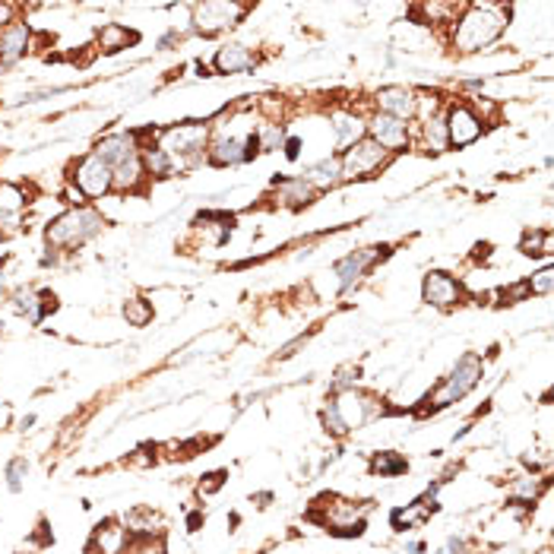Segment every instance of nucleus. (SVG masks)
I'll return each mask as SVG.
<instances>
[{"label":"nucleus","mask_w":554,"mask_h":554,"mask_svg":"<svg viewBox=\"0 0 554 554\" xmlns=\"http://www.w3.org/2000/svg\"><path fill=\"white\" fill-rule=\"evenodd\" d=\"M510 25V6L504 4H469L462 16H456L453 29V48L460 54H472V51L488 48L498 42L501 32Z\"/></svg>","instance_id":"1"},{"label":"nucleus","mask_w":554,"mask_h":554,"mask_svg":"<svg viewBox=\"0 0 554 554\" xmlns=\"http://www.w3.org/2000/svg\"><path fill=\"white\" fill-rule=\"evenodd\" d=\"M481 377H485V364H481V358L472 355V352H466V355L453 364V371L437 384V390L428 393V399H424V403H428L424 405V412H441V409H447V405L466 399L469 393L481 384Z\"/></svg>","instance_id":"2"},{"label":"nucleus","mask_w":554,"mask_h":554,"mask_svg":"<svg viewBox=\"0 0 554 554\" xmlns=\"http://www.w3.org/2000/svg\"><path fill=\"white\" fill-rule=\"evenodd\" d=\"M105 219L99 216L89 206H73V209L61 212L57 219H51L48 228H44V241L51 248H80L92 235H99Z\"/></svg>","instance_id":"3"},{"label":"nucleus","mask_w":554,"mask_h":554,"mask_svg":"<svg viewBox=\"0 0 554 554\" xmlns=\"http://www.w3.org/2000/svg\"><path fill=\"white\" fill-rule=\"evenodd\" d=\"M206 140H209V127L206 121H184V124H175V127H165L159 133V146L169 152L175 162H184V165H197L206 152Z\"/></svg>","instance_id":"4"},{"label":"nucleus","mask_w":554,"mask_h":554,"mask_svg":"<svg viewBox=\"0 0 554 554\" xmlns=\"http://www.w3.org/2000/svg\"><path fill=\"white\" fill-rule=\"evenodd\" d=\"M386 162H390V152L380 150L371 137H362L358 143H352L349 150L339 152V171H343V181H355V178L377 175Z\"/></svg>","instance_id":"5"},{"label":"nucleus","mask_w":554,"mask_h":554,"mask_svg":"<svg viewBox=\"0 0 554 554\" xmlns=\"http://www.w3.org/2000/svg\"><path fill=\"white\" fill-rule=\"evenodd\" d=\"M443 124H447V146H453V150H466L485 137V118H479V112L466 102L450 105V112L443 114Z\"/></svg>","instance_id":"6"},{"label":"nucleus","mask_w":554,"mask_h":554,"mask_svg":"<svg viewBox=\"0 0 554 554\" xmlns=\"http://www.w3.org/2000/svg\"><path fill=\"white\" fill-rule=\"evenodd\" d=\"M330 403H333V409L339 412V418H343L345 431L364 428V424H368L371 418L380 415V403L371 396V393L358 390V386H349V390L333 393Z\"/></svg>","instance_id":"7"},{"label":"nucleus","mask_w":554,"mask_h":554,"mask_svg":"<svg viewBox=\"0 0 554 554\" xmlns=\"http://www.w3.org/2000/svg\"><path fill=\"white\" fill-rule=\"evenodd\" d=\"M244 13H248L244 4H197L193 6V29H197L199 35L212 38V35H219V32L241 23Z\"/></svg>","instance_id":"8"},{"label":"nucleus","mask_w":554,"mask_h":554,"mask_svg":"<svg viewBox=\"0 0 554 554\" xmlns=\"http://www.w3.org/2000/svg\"><path fill=\"white\" fill-rule=\"evenodd\" d=\"M73 181H76V190H80L83 197H105V193L114 187V171L108 169L99 156L89 152V156H83L80 162H76Z\"/></svg>","instance_id":"9"},{"label":"nucleus","mask_w":554,"mask_h":554,"mask_svg":"<svg viewBox=\"0 0 554 554\" xmlns=\"http://www.w3.org/2000/svg\"><path fill=\"white\" fill-rule=\"evenodd\" d=\"M374 105H377V114H386V118H396L405 124L418 114V92L409 86H384L374 95Z\"/></svg>","instance_id":"10"},{"label":"nucleus","mask_w":554,"mask_h":554,"mask_svg":"<svg viewBox=\"0 0 554 554\" xmlns=\"http://www.w3.org/2000/svg\"><path fill=\"white\" fill-rule=\"evenodd\" d=\"M422 301L431 307H441V311H447V307H456L462 301V282L453 279L450 273H441V269H434V273L424 276L422 282Z\"/></svg>","instance_id":"11"},{"label":"nucleus","mask_w":554,"mask_h":554,"mask_svg":"<svg viewBox=\"0 0 554 554\" xmlns=\"http://www.w3.org/2000/svg\"><path fill=\"white\" fill-rule=\"evenodd\" d=\"M364 137H371L374 143H377L380 150L390 152V156L409 150V124H403V121H396V118H386V114H374L371 124L364 127Z\"/></svg>","instance_id":"12"},{"label":"nucleus","mask_w":554,"mask_h":554,"mask_svg":"<svg viewBox=\"0 0 554 554\" xmlns=\"http://www.w3.org/2000/svg\"><path fill=\"white\" fill-rule=\"evenodd\" d=\"M380 250H384V248L352 250V254H345L343 260L333 267V273H336V279H339V292H349L358 279H364V273H368L374 263L380 260Z\"/></svg>","instance_id":"13"},{"label":"nucleus","mask_w":554,"mask_h":554,"mask_svg":"<svg viewBox=\"0 0 554 554\" xmlns=\"http://www.w3.org/2000/svg\"><path fill=\"white\" fill-rule=\"evenodd\" d=\"M92 156H99L102 162L114 171L118 165H124L140 156V143L133 140V133H112V137H102L99 143H95Z\"/></svg>","instance_id":"14"},{"label":"nucleus","mask_w":554,"mask_h":554,"mask_svg":"<svg viewBox=\"0 0 554 554\" xmlns=\"http://www.w3.org/2000/svg\"><path fill=\"white\" fill-rule=\"evenodd\" d=\"M206 162L216 169H235V165L248 162V137H225L219 133L209 146H206Z\"/></svg>","instance_id":"15"},{"label":"nucleus","mask_w":554,"mask_h":554,"mask_svg":"<svg viewBox=\"0 0 554 554\" xmlns=\"http://www.w3.org/2000/svg\"><path fill=\"white\" fill-rule=\"evenodd\" d=\"M32 48V29L23 19H13L6 29H0V61L13 63Z\"/></svg>","instance_id":"16"},{"label":"nucleus","mask_w":554,"mask_h":554,"mask_svg":"<svg viewBox=\"0 0 554 554\" xmlns=\"http://www.w3.org/2000/svg\"><path fill=\"white\" fill-rule=\"evenodd\" d=\"M254 63H257V57L248 44H222V48L216 51V57H212V67H216V73H222V76H235V73H244V70H254Z\"/></svg>","instance_id":"17"},{"label":"nucleus","mask_w":554,"mask_h":554,"mask_svg":"<svg viewBox=\"0 0 554 554\" xmlns=\"http://www.w3.org/2000/svg\"><path fill=\"white\" fill-rule=\"evenodd\" d=\"M25 209V193L19 184H0V228H16Z\"/></svg>","instance_id":"18"},{"label":"nucleus","mask_w":554,"mask_h":554,"mask_svg":"<svg viewBox=\"0 0 554 554\" xmlns=\"http://www.w3.org/2000/svg\"><path fill=\"white\" fill-rule=\"evenodd\" d=\"M273 187H279V199L286 206H292V209H301V206H307L317 197V190L305 178H276Z\"/></svg>","instance_id":"19"},{"label":"nucleus","mask_w":554,"mask_h":554,"mask_svg":"<svg viewBox=\"0 0 554 554\" xmlns=\"http://www.w3.org/2000/svg\"><path fill=\"white\" fill-rule=\"evenodd\" d=\"M143 169H146V178H159V181H165V178H171L178 171V162L175 159L169 156V152L162 150L159 143H152V146H146L143 152Z\"/></svg>","instance_id":"20"},{"label":"nucleus","mask_w":554,"mask_h":554,"mask_svg":"<svg viewBox=\"0 0 554 554\" xmlns=\"http://www.w3.org/2000/svg\"><path fill=\"white\" fill-rule=\"evenodd\" d=\"M307 184L314 187V190H326V187H336L343 181V171H339V156H330V159H320L317 165H311V169L305 171Z\"/></svg>","instance_id":"21"},{"label":"nucleus","mask_w":554,"mask_h":554,"mask_svg":"<svg viewBox=\"0 0 554 554\" xmlns=\"http://www.w3.org/2000/svg\"><path fill=\"white\" fill-rule=\"evenodd\" d=\"M330 121H333V133H336L339 150H349L352 143H358V140L364 137V124H362V118H358V114L339 112V114H333Z\"/></svg>","instance_id":"22"},{"label":"nucleus","mask_w":554,"mask_h":554,"mask_svg":"<svg viewBox=\"0 0 554 554\" xmlns=\"http://www.w3.org/2000/svg\"><path fill=\"white\" fill-rule=\"evenodd\" d=\"M405 469H409V460L399 456L396 450H377L368 462V472L380 475V479H399V475H405Z\"/></svg>","instance_id":"23"},{"label":"nucleus","mask_w":554,"mask_h":554,"mask_svg":"<svg viewBox=\"0 0 554 554\" xmlns=\"http://www.w3.org/2000/svg\"><path fill=\"white\" fill-rule=\"evenodd\" d=\"M143 181H146L143 156L131 159V162H124V165H118V169H114V190L133 193V190H140V184H143Z\"/></svg>","instance_id":"24"},{"label":"nucleus","mask_w":554,"mask_h":554,"mask_svg":"<svg viewBox=\"0 0 554 554\" xmlns=\"http://www.w3.org/2000/svg\"><path fill=\"white\" fill-rule=\"evenodd\" d=\"M137 42H140L137 32H127L124 25H118V23L99 29V44H102V51H105V54H114V51L127 48V44H137Z\"/></svg>","instance_id":"25"},{"label":"nucleus","mask_w":554,"mask_h":554,"mask_svg":"<svg viewBox=\"0 0 554 554\" xmlns=\"http://www.w3.org/2000/svg\"><path fill=\"white\" fill-rule=\"evenodd\" d=\"M526 257H551V231L549 228H536L526 231L523 244H520Z\"/></svg>","instance_id":"26"},{"label":"nucleus","mask_w":554,"mask_h":554,"mask_svg":"<svg viewBox=\"0 0 554 554\" xmlns=\"http://www.w3.org/2000/svg\"><path fill=\"white\" fill-rule=\"evenodd\" d=\"M424 143H428V150H434V152L447 150V124H443V114H431V118L424 121Z\"/></svg>","instance_id":"27"},{"label":"nucleus","mask_w":554,"mask_h":554,"mask_svg":"<svg viewBox=\"0 0 554 554\" xmlns=\"http://www.w3.org/2000/svg\"><path fill=\"white\" fill-rule=\"evenodd\" d=\"M124 317L131 326H146L152 320V305L146 298H131L124 305Z\"/></svg>","instance_id":"28"},{"label":"nucleus","mask_w":554,"mask_h":554,"mask_svg":"<svg viewBox=\"0 0 554 554\" xmlns=\"http://www.w3.org/2000/svg\"><path fill=\"white\" fill-rule=\"evenodd\" d=\"M25 472H29V462H25L23 456H16V460H10V462H6V472H4V479H6V488H10L13 494H16V491H23V479H25Z\"/></svg>","instance_id":"29"},{"label":"nucleus","mask_w":554,"mask_h":554,"mask_svg":"<svg viewBox=\"0 0 554 554\" xmlns=\"http://www.w3.org/2000/svg\"><path fill=\"white\" fill-rule=\"evenodd\" d=\"M324 431L326 434H333V437H345L349 431H345V424H343V418H339V412L333 409V403H326V409H324Z\"/></svg>","instance_id":"30"},{"label":"nucleus","mask_w":554,"mask_h":554,"mask_svg":"<svg viewBox=\"0 0 554 554\" xmlns=\"http://www.w3.org/2000/svg\"><path fill=\"white\" fill-rule=\"evenodd\" d=\"M551 269L545 267L542 273H536L532 279H526V286H530V295H549L551 292Z\"/></svg>","instance_id":"31"},{"label":"nucleus","mask_w":554,"mask_h":554,"mask_svg":"<svg viewBox=\"0 0 554 554\" xmlns=\"http://www.w3.org/2000/svg\"><path fill=\"white\" fill-rule=\"evenodd\" d=\"M16 311L25 314V317H32V320H38V298L29 292H16Z\"/></svg>","instance_id":"32"},{"label":"nucleus","mask_w":554,"mask_h":554,"mask_svg":"<svg viewBox=\"0 0 554 554\" xmlns=\"http://www.w3.org/2000/svg\"><path fill=\"white\" fill-rule=\"evenodd\" d=\"M298 156H301V140L298 137H288L286 140V159H288V162H295Z\"/></svg>","instance_id":"33"},{"label":"nucleus","mask_w":554,"mask_h":554,"mask_svg":"<svg viewBox=\"0 0 554 554\" xmlns=\"http://www.w3.org/2000/svg\"><path fill=\"white\" fill-rule=\"evenodd\" d=\"M199 523H203V513H190V517H187V530L190 532H197Z\"/></svg>","instance_id":"34"}]
</instances>
